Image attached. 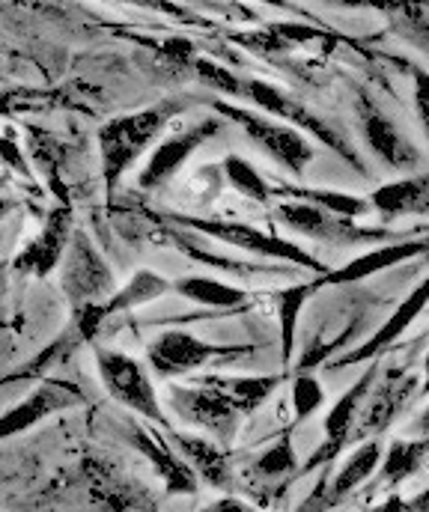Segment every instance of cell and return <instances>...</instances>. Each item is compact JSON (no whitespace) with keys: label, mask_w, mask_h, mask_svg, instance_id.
I'll return each instance as SVG.
<instances>
[{"label":"cell","mask_w":429,"mask_h":512,"mask_svg":"<svg viewBox=\"0 0 429 512\" xmlns=\"http://www.w3.org/2000/svg\"><path fill=\"white\" fill-rule=\"evenodd\" d=\"M69 239H72V221H69V209H57L51 212L45 230L21 251V256L15 259V268L24 271V274H39V277H48L57 262L66 256L69 248Z\"/></svg>","instance_id":"ac0fdd59"},{"label":"cell","mask_w":429,"mask_h":512,"mask_svg":"<svg viewBox=\"0 0 429 512\" xmlns=\"http://www.w3.org/2000/svg\"><path fill=\"white\" fill-rule=\"evenodd\" d=\"M164 292H170V280H164L161 274L141 268L123 289H117L105 304H102V313L105 319L117 316V313H126V310H135L141 304H149L155 298H161Z\"/></svg>","instance_id":"7402d4cb"},{"label":"cell","mask_w":429,"mask_h":512,"mask_svg":"<svg viewBox=\"0 0 429 512\" xmlns=\"http://www.w3.org/2000/svg\"><path fill=\"white\" fill-rule=\"evenodd\" d=\"M170 221H176L182 227H191L194 233H203V236L218 239L224 245H233L239 251L272 256V259H281V262H289V265H301V268H313V271H325V265L313 254H307L301 245H292L289 239L263 233V230L245 224V221H206V218H185V215H170Z\"/></svg>","instance_id":"5b68a950"},{"label":"cell","mask_w":429,"mask_h":512,"mask_svg":"<svg viewBox=\"0 0 429 512\" xmlns=\"http://www.w3.org/2000/svg\"><path fill=\"white\" fill-rule=\"evenodd\" d=\"M412 75H415V111H418V120H421L429 140V72L412 66Z\"/></svg>","instance_id":"836d02e7"},{"label":"cell","mask_w":429,"mask_h":512,"mask_svg":"<svg viewBox=\"0 0 429 512\" xmlns=\"http://www.w3.org/2000/svg\"><path fill=\"white\" fill-rule=\"evenodd\" d=\"M221 173L230 179V185H233L242 197L257 200V203H269V200H272V185H269L266 176L257 173V167H254L251 161H245L242 155H227Z\"/></svg>","instance_id":"4316f807"},{"label":"cell","mask_w":429,"mask_h":512,"mask_svg":"<svg viewBox=\"0 0 429 512\" xmlns=\"http://www.w3.org/2000/svg\"><path fill=\"white\" fill-rule=\"evenodd\" d=\"M209 382L221 387L245 417V414H254L275 393L281 379L278 376H251V379H215V376H209Z\"/></svg>","instance_id":"d4e9b609"},{"label":"cell","mask_w":429,"mask_h":512,"mask_svg":"<svg viewBox=\"0 0 429 512\" xmlns=\"http://www.w3.org/2000/svg\"><path fill=\"white\" fill-rule=\"evenodd\" d=\"M278 218L284 221L289 230L301 233L304 239H316L325 245H358V242H385V230H367L358 227L355 221L337 218L319 206L286 200L278 206Z\"/></svg>","instance_id":"9c48e42d"},{"label":"cell","mask_w":429,"mask_h":512,"mask_svg":"<svg viewBox=\"0 0 429 512\" xmlns=\"http://www.w3.org/2000/svg\"><path fill=\"white\" fill-rule=\"evenodd\" d=\"M412 438H429V405L418 414V420L412 423Z\"/></svg>","instance_id":"74e56055"},{"label":"cell","mask_w":429,"mask_h":512,"mask_svg":"<svg viewBox=\"0 0 429 512\" xmlns=\"http://www.w3.org/2000/svg\"><path fill=\"white\" fill-rule=\"evenodd\" d=\"M379 462H382V441L373 438V441L361 444V447L346 459V465H343L331 480H325V483L307 498V504L298 512L334 510V507H337L346 495H352L364 480H370V474L379 468Z\"/></svg>","instance_id":"5bb4252c"},{"label":"cell","mask_w":429,"mask_h":512,"mask_svg":"<svg viewBox=\"0 0 429 512\" xmlns=\"http://www.w3.org/2000/svg\"><path fill=\"white\" fill-rule=\"evenodd\" d=\"M325 402V387L319 384L316 376L310 373H301L292 379V390H289V405H292V414H295V423L307 420L310 414H316Z\"/></svg>","instance_id":"f1b7e54d"},{"label":"cell","mask_w":429,"mask_h":512,"mask_svg":"<svg viewBox=\"0 0 429 512\" xmlns=\"http://www.w3.org/2000/svg\"><path fill=\"white\" fill-rule=\"evenodd\" d=\"M429 304V277L427 280H421V286H415L406 298H403V304L391 313V319L367 340V343H361L358 349H352V352H346L343 358H340V364L337 367H352V364H358V361H373L376 355H382L391 343H397V337L424 313V307Z\"/></svg>","instance_id":"2e32d148"},{"label":"cell","mask_w":429,"mask_h":512,"mask_svg":"<svg viewBox=\"0 0 429 512\" xmlns=\"http://www.w3.org/2000/svg\"><path fill=\"white\" fill-rule=\"evenodd\" d=\"M429 248V242L424 239H409V242H391V245H379L367 254L355 256L352 262H346L343 268L337 271H325L319 283H355V280H364V277H373L385 268H394L400 265L403 259H412V256L424 254Z\"/></svg>","instance_id":"ffe728a7"},{"label":"cell","mask_w":429,"mask_h":512,"mask_svg":"<svg viewBox=\"0 0 429 512\" xmlns=\"http://www.w3.org/2000/svg\"><path fill=\"white\" fill-rule=\"evenodd\" d=\"M415 384H418L415 379H406L397 373L388 376L382 384H373L367 393V405H361V414H358V438L385 432L394 423V417L403 411V405L412 399Z\"/></svg>","instance_id":"e0dca14e"},{"label":"cell","mask_w":429,"mask_h":512,"mask_svg":"<svg viewBox=\"0 0 429 512\" xmlns=\"http://www.w3.org/2000/svg\"><path fill=\"white\" fill-rule=\"evenodd\" d=\"M370 206L379 209L388 218L397 215H429V173L406 176L397 182H388L370 194Z\"/></svg>","instance_id":"44dd1931"},{"label":"cell","mask_w":429,"mask_h":512,"mask_svg":"<svg viewBox=\"0 0 429 512\" xmlns=\"http://www.w3.org/2000/svg\"><path fill=\"white\" fill-rule=\"evenodd\" d=\"M96 370L102 376L105 390L120 405H126L135 414L164 426V411H161L158 393L149 382V373L143 370L141 361H135L132 355L114 352V349H96Z\"/></svg>","instance_id":"52a82bcc"},{"label":"cell","mask_w":429,"mask_h":512,"mask_svg":"<svg viewBox=\"0 0 429 512\" xmlns=\"http://www.w3.org/2000/svg\"><path fill=\"white\" fill-rule=\"evenodd\" d=\"M132 441H135V447L141 450L143 456L152 462V468L164 480L167 492H173V495H194L197 492L194 471L179 459V453L170 447V441L161 432H149V429L135 426L132 429Z\"/></svg>","instance_id":"d6986e66"},{"label":"cell","mask_w":429,"mask_h":512,"mask_svg":"<svg viewBox=\"0 0 429 512\" xmlns=\"http://www.w3.org/2000/svg\"><path fill=\"white\" fill-rule=\"evenodd\" d=\"M394 9V15L400 18V27L406 30V36L415 42V45H421L424 51H429V12L424 6H418V3H394L391 6Z\"/></svg>","instance_id":"1f68e13d"},{"label":"cell","mask_w":429,"mask_h":512,"mask_svg":"<svg viewBox=\"0 0 429 512\" xmlns=\"http://www.w3.org/2000/svg\"><path fill=\"white\" fill-rule=\"evenodd\" d=\"M295 465H298L295 447H292V438H289V432H286V435H281V438L254 462V471H257L260 477H266V480H281V477L295 471Z\"/></svg>","instance_id":"f546056e"},{"label":"cell","mask_w":429,"mask_h":512,"mask_svg":"<svg viewBox=\"0 0 429 512\" xmlns=\"http://www.w3.org/2000/svg\"><path fill=\"white\" fill-rule=\"evenodd\" d=\"M194 69H197L200 81H203L206 87H212L215 93L233 96V99H242V96H245V81L236 78L230 69H224V66H218V63H212V60H203V57L194 60Z\"/></svg>","instance_id":"4dcf8cb0"},{"label":"cell","mask_w":429,"mask_h":512,"mask_svg":"<svg viewBox=\"0 0 429 512\" xmlns=\"http://www.w3.org/2000/svg\"><path fill=\"white\" fill-rule=\"evenodd\" d=\"M164 54H167V60H173L176 66H194V45L188 42V39H182V36H176V39H170V42H164Z\"/></svg>","instance_id":"e575fe53"},{"label":"cell","mask_w":429,"mask_h":512,"mask_svg":"<svg viewBox=\"0 0 429 512\" xmlns=\"http://www.w3.org/2000/svg\"><path fill=\"white\" fill-rule=\"evenodd\" d=\"M376 373H379V367L373 364L358 382L352 384V387L334 402V408H331L328 417H325V441L313 450V456H310L307 465L301 468L304 474H310L313 468H319V465L337 459V456L343 453V447H346L349 441L358 438V414H361V405H364L370 387L376 382Z\"/></svg>","instance_id":"30bf717a"},{"label":"cell","mask_w":429,"mask_h":512,"mask_svg":"<svg viewBox=\"0 0 429 512\" xmlns=\"http://www.w3.org/2000/svg\"><path fill=\"white\" fill-rule=\"evenodd\" d=\"M370 512H429V489L412 495V498H388Z\"/></svg>","instance_id":"d6a6232c"},{"label":"cell","mask_w":429,"mask_h":512,"mask_svg":"<svg viewBox=\"0 0 429 512\" xmlns=\"http://www.w3.org/2000/svg\"><path fill=\"white\" fill-rule=\"evenodd\" d=\"M215 111L233 123H239L242 131L263 149L269 152L284 170H289L292 176H304V170L310 167L316 149L313 143L298 131V128L281 126L275 120H266L254 111H245V108H236V105H227V102H215Z\"/></svg>","instance_id":"8992f818"},{"label":"cell","mask_w":429,"mask_h":512,"mask_svg":"<svg viewBox=\"0 0 429 512\" xmlns=\"http://www.w3.org/2000/svg\"><path fill=\"white\" fill-rule=\"evenodd\" d=\"M245 96H248L257 108H263L266 114H272V117L289 123V128L298 126L301 131L313 134L319 143H325L328 149H334V152H337L346 164H352L355 170H364V161L358 158L352 140H349L340 128L331 126L325 117H319L316 111L304 108V102L286 96V93H281L278 87H272V84H266V81H245Z\"/></svg>","instance_id":"3957f363"},{"label":"cell","mask_w":429,"mask_h":512,"mask_svg":"<svg viewBox=\"0 0 429 512\" xmlns=\"http://www.w3.org/2000/svg\"><path fill=\"white\" fill-rule=\"evenodd\" d=\"M173 114H176L173 105H161L129 117H117L108 126L99 128V155H102V176L108 191L117 188L123 173L141 158L146 146L161 134V128Z\"/></svg>","instance_id":"6da1fadb"},{"label":"cell","mask_w":429,"mask_h":512,"mask_svg":"<svg viewBox=\"0 0 429 512\" xmlns=\"http://www.w3.org/2000/svg\"><path fill=\"white\" fill-rule=\"evenodd\" d=\"M0 161L9 164V167H15L18 173H27V161H24L21 149L12 140H3V137H0Z\"/></svg>","instance_id":"d590c367"},{"label":"cell","mask_w":429,"mask_h":512,"mask_svg":"<svg viewBox=\"0 0 429 512\" xmlns=\"http://www.w3.org/2000/svg\"><path fill=\"white\" fill-rule=\"evenodd\" d=\"M173 289L182 295V298H188V301H194V304H203V307H215V310H230V307H239V304H245V292L242 289H236V286H230V283H221V280H215V277H179L176 283H173Z\"/></svg>","instance_id":"603a6c76"},{"label":"cell","mask_w":429,"mask_h":512,"mask_svg":"<svg viewBox=\"0 0 429 512\" xmlns=\"http://www.w3.org/2000/svg\"><path fill=\"white\" fill-rule=\"evenodd\" d=\"M281 194L298 200V203L319 206V209H325V212H331V215H337V218H346V221H352V218H358V215H364V212L370 209L367 200L352 197V194H337V191H319V188H281Z\"/></svg>","instance_id":"484cf974"},{"label":"cell","mask_w":429,"mask_h":512,"mask_svg":"<svg viewBox=\"0 0 429 512\" xmlns=\"http://www.w3.org/2000/svg\"><path fill=\"white\" fill-rule=\"evenodd\" d=\"M164 438L179 453V459L194 474H200L209 486L224 489V492H233V465H230L224 447L215 438L191 435V432H167Z\"/></svg>","instance_id":"9a60e30c"},{"label":"cell","mask_w":429,"mask_h":512,"mask_svg":"<svg viewBox=\"0 0 429 512\" xmlns=\"http://www.w3.org/2000/svg\"><path fill=\"white\" fill-rule=\"evenodd\" d=\"M361 131L367 146L373 149L376 158H382L391 170L409 173L421 164V152L415 149V143L400 131V126L385 117L367 96L361 99Z\"/></svg>","instance_id":"7c38bea8"},{"label":"cell","mask_w":429,"mask_h":512,"mask_svg":"<svg viewBox=\"0 0 429 512\" xmlns=\"http://www.w3.org/2000/svg\"><path fill=\"white\" fill-rule=\"evenodd\" d=\"M429 459V438H397L382 465V483L385 486H400L406 477H412Z\"/></svg>","instance_id":"cb8c5ba5"},{"label":"cell","mask_w":429,"mask_h":512,"mask_svg":"<svg viewBox=\"0 0 429 512\" xmlns=\"http://www.w3.org/2000/svg\"><path fill=\"white\" fill-rule=\"evenodd\" d=\"M254 346H221V343H206L200 337H194L191 331H161L149 349H146V361L152 367L155 376L161 379H176V376H188L203 370L206 364H233L239 358L254 355Z\"/></svg>","instance_id":"7a4b0ae2"},{"label":"cell","mask_w":429,"mask_h":512,"mask_svg":"<svg viewBox=\"0 0 429 512\" xmlns=\"http://www.w3.org/2000/svg\"><path fill=\"white\" fill-rule=\"evenodd\" d=\"M167 405L182 417L185 423L215 435V441H230L242 423V411L233 405V399L209 382L200 379L197 384H170L167 387Z\"/></svg>","instance_id":"277c9868"},{"label":"cell","mask_w":429,"mask_h":512,"mask_svg":"<svg viewBox=\"0 0 429 512\" xmlns=\"http://www.w3.org/2000/svg\"><path fill=\"white\" fill-rule=\"evenodd\" d=\"M424 379H427V387H429V352H427V361H424Z\"/></svg>","instance_id":"f35d334b"},{"label":"cell","mask_w":429,"mask_h":512,"mask_svg":"<svg viewBox=\"0 0 429 512\" xmlns=\"http://www.w3.org/2000/svg\"><path fill=\"white\" fill-rule=\"evenodd\" d=\"M203 512H254L248 504H242V501H236V498H224V501H215V504H209Z\"/></svg>","instance_id":"8d00e7d4"},{"label":"cell","mask_w":429,"mask_h":512,"mask_svg":"<svg viewBox=\"0 0 429 512\" xmlns=\"http://www.w3.org/2000/svg\"><path fill=\"white\" fill-rule=\"evenodd\" d=\"M313 286H289L281 292L278 301V325H281V361L289 367V355L295 349V328H298V313L307 304Z\"/></svg>","instance_id":"83f0119b"},{"label":"cell","mask_w":429,"mask_h":512,"mask_svg":"<svg viewBox=\"0 0 429 512\" xmlns=\"http://www.w3.org/2000/svg\"><path fill=\"white\" fill-rule=\"evenodd\" d=\"M63 289L69 292V301L78 310L90 304H105L117 292L114 271L93 248L87 233H72L69 239V248L63 256Z\"/></svg>","instance_id":"ba28073f"},{"label":"cell","mask_w":429,"mask_h":512,"mask_svg":"<svg viewBox=\"0 0 429 512\" xmlns=\"http://www.w3.org/2000/svg\"><path fill=\"white\" fill-rule=\"evenodd\" d=\"M218 131H221V123H218V120H203V123H197V126L185 128V131H176V134H170L167 140H161L158 149L152 152V158L146 161V167L141 170L138 185L146 188V191L164 188V185L179 173V167H182V164L209 140V137H215Z\"/></svg>","instance_id":"8fae6325"},{"label":"cell","mask_w":429,"mask_h":512,"mask_svg":"<svg viewBox=\"0 0 429 512\" xmlns=\"http://www.w3.org/2000/svg\"><path fill=\"white\" fill-rule=\"evenodd\" d=\"M84 402V393L78 387L66 382H45L39 384L27 399H21L15 408H9L3 417H0V441L3 438H12V435H21L24 429H33L39 420L57 414V411H66V408H75Z\"/></svg>","instance_id":"4fadbf2b"}]
</instances>
